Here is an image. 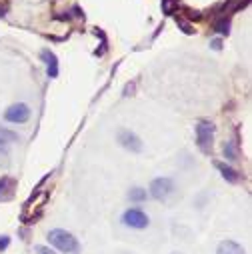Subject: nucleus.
Listing matches in <instances>:
<instances>
[{
    "mask_svg": "<svg viewBox=\"0 0 252 254\" xmlns=\"http://www.w3.org/2000/svg\"><path fill=\"white\" fill-rule=\"evenodd\" d=\"M48 240H50V244H54V246H56L58 250H62V252H76V250H78L76 238H74L70 232H66V230H60V228L52 230V232L48 234Z\"/></svg>",
    "mask_w": 252,
    "mask_h": 254,
    "instance_id": "f257e3e1",
    "label": "nucleus"
},
{
    "mask_svg": "<svg viewBox=\"0 0 252 254\" xmlns=\"http://www.w3.org/2000/svg\"><path fill=\"white\" fill-rule=\"evenodd\" d=\"M196 142H198V148L202 152H210L212 142H214V124L212 122H208V120L198 122V126H196Z\"/></svg>",
    "mask_w": 252,
    "mask_h": 254,
    "instance_id": "f03ea898",
    "label": "nucleus"
},
{
    "mask_svg": "<svg viewBox=\"0 0 252 254\" xmlns=\"http://www.w3.org/2000/svg\"><path fill=\"white\" fill-rule=\"evenodd\" d=\"M172 190H174V182H172L170 178H166V176L154 178V180L150 182V194H152V198H156V200H166V198L172 194Z\"/></svg>",
    "mask_w": 252,
    "mask_h": 254,
    "instance_id": "7ed1b4c3",
    "label": "nucleus"
},
{
    "mask_svg": "<svg viewBox=\"0 0 252 254\" xmlns=\"http://www.w3.org/2000/svg\"><path fill=\"white\" fill-rule=\"evenodd\" d=\"M122 222H124L126 226H130V228L142 230V228L148 226V216H146L142 210H138V208H130V210H126V212L122 214Z\"/></svg>",
    "mask_w": 252,
    "mask_h": 254,
    "instance_id": "20e7f679",
    "label": "nucleus"
},
{
    "mask_svg": "<svg viewBox=\"0 0 252 254\" xmlns=\"http://www.w3.org/2000/svg\"><path fill=\"white\" fill-rule=\"evenodd\" d=\"M4 118H6L8 122H12V124H22V122H26V120L30 118V108H28V104H24V102L12 104V106L4 112Z\"/></svg>",
    "mask_w": 252,
    "mask_h": 254,
    "instance_id": "39448f33",
    "label": "nucleus"
},
{
    "mask_svg": "<svg viewBox=\"0 0 252 254\" xmlns=\"http://www.w3.org/2000/svg\"><path fill=\"white\" fill-rule=\"evenodd\" d=\"M118 142L130 152H140L142 150V140L130 130H120L118 132Z\"/></svg>",
    "mask_w": 252,
    "mask_h": 254,
    "instance_id": "423d86ee",
    "label": "nucleus"
},
{
    "mask_svg": "<svg viewBox=\"0 0 252 254\" xmlns=\"http://www.w3.org/2000/svg\"><path fill=\"white\" fill-rule=\"evenodd\" d=\"M40 56H42L44 62H46V72H48V76H50V78H56V76H58V58H56V54L50 52V50H42Z\"/></svg>",
    "mask_w": 252,
    "mask_h": 254,
    "instance_id": "0eeeda50",
    "label": "nucleus"
},
{
    "mask_svg": "<svg viewBox=\"0 0 252 254\" xmlns=\"http://www.w3.org/2000/svg\"><path fill=\"white\" fill-rule=\"evenodd\" d=\"M214 166H216V170L222 174V178L226 180V182H230V184H236L238 180H240V174L232 168V166H228V164H224V162H214Z\"/></svg>",
    "mask_w": 252,
    "mask_h": 254,
    "instance_id": "6e6552de",
    "label": "nucleus"
},
{
    "mask_svg": "<svg viewBox=\"0 0 252 254\" xmlns=\"http://www.w3.org/2000/svg\"><path fill=\"white\" fill-rule=\"evenodd\" d=\"M216 254H244V248L240 244H236L234 240H222L218 244Z\"/></svg>",
    "mask_w": 252,
    "mask_h": 254,
    "instance_id": "1a4fd4ad",
    "label": "nucleus"
},
{
    "mask_svg": "<svg viewBox=\"0 0 252 254\" xmlns=\"http://www.w3.org/2000/svg\"><path fill=\"white\" fill-rule=\"evenodd\" d=\"M180 6V0H160V8H162V14L166 16H172Z\"/></svg>",
    "mask_w": 252,
    "mask_h": 254,
    "instance_id": "9d476101",
    "label": "nucleus"
},
{
    "mask_svg": "<svg viewBox=\"0 0 252 254\" xmlns=\"http://www.w3.org/2000/svg\"><path fill=\"white\" fill-rule=\"evenodd\" d=\"M214 30H216L220 36H228V34H230V18H226V16L218 18V20L214 22Z\"/></svg>",
    "mask_w": 252,
    "mask_h": 254,
    "instance_id": "9b49d317",
    "label": "nucleus"
},
{
    "mask_svg": "<svg viewBox=\"0 0 252 254\" xmlns=\"http://www.w3.org/2000/svg\"><path fill=\"white\" fill-rule=\"evenodd\" d=\"M182 16L188 18V20H194V22H200L204 18L200 10H192V8H188V6H182Z\"/></svg>",
    "mask_w": 252,
    "mask_h": 254,
    "instance_id": "f8f14e48",
    "label": "nucleus"
},
{
    "mask_svg": "<svg viewBox=\"0 0 252 254\" xmlns=\"http://www.w3.org/2000/svg\"><path fill=\"white\" fill-rule=\"evenodd\" d=\"M128 196H130L132 202H142V200H146L148 194H146V190H144V188H132Z\"/></svg>",
    "mask_w": 252,
    "mask_h": 254,
    "instance_id": "ddd939ff",
    "label": "nucleus"
},
{
    "mask_svg": "<svg viewBox=\"0 0 252 254\" xmlns=\"http://www.w3.org/2000/svg\"><path fill=\"white\" fill-rule=\"evenodd\" d=\"M224 156L228 160H238V148H236L234 142H226L224 144Z\"/></svg>",
    "mask_w": 252,
    "mask_h": 254,
    "instance_id": "4468645a",
    "label": "nucleus"
},
{
    "mask_svg": "<svg viewBox=\"0 0 252 254\" xmlns=\"http://www.w3.org/2000/svg\"><path fill=\"white\" fill-rule=\"evenodd\" d=\"M176 24L182 28V32H184V34H194V32H196V30H194V26H192L190 22H186L182 16H176Z\"/></svg>",
    "mask_w": 252,
    "mask_h": 254,
    "instance_id": "2eb2a0df",
    "label": "nucleus"
},
{
    "mask_svg": "<svg viewBox=\"0 0 252 254\" xmlns=\"http://www.w3.org/2000/svg\"><path fill=\"white\" fill-rule=\"evenodd\" d=\"M10 184H12V180H10L8 176H2V178H0V194H2L4 190H8Z\"/></svg>",
    "mask_w": 252,
    "mask_h": 254,
    "instance_id": "dca6fc26",
    "label": "nucleus"
},
{
    "mask_svg": "<svg viewBox=\"0 0 252 254\" xmlns=\"http://www.w3.org/2000/svg\"><path fill=\"white\" fill-rule=\"evenodd\" d=\"M8 164V152L4 146H0V166H6Z\"/></svg>",
    "mask_w": 252,
    "mask_h": 254,
    "instance_id": "f3484780",
    "label": "nucleus"
},
{
    "mask_svg": "<svg viewBox=\"0 0 252 254\" xmlns=\"http://www.w3.org/2000/svg\"><path fill=\"white\" fill-rule=\"evenodd\" d=\"M0 136H2V140H4V138H10V140H16V138H18L14 132H10V130H4V128H0Z\"/></svg>",
    "mask_w": 252,
    "mask_h": 254,
    "instance_id": "a211bd4d",
    "label": "nucleus"
},
{
    "mask_svg": "<svg viewBox=\"0 0 252 254\" xmlns=\"http://www.w3.org/2000/svg\"><path fill=\"white\" fill-rule=\"evenodd\" d=\"M10 244V238L8 236H0V250H6Z\"/></svg>",
    "mask_w": 252,
    "mask_h": 254,
    "instance_id": "6ab92c4d",
    "label": "nucleus"
},
{
    "mask_svg": "<svg viewBox=\"0 0 252 254\" xmlns=\"http://www.w3.org/2000/svg\"><path fill=\"white\" fill-rule=\"evenodd\" d=\"M36 252H38V254H56V252L50 250L48 246H36Z\"/></svg>",
    "mask_w": 252,
    "mask_h": 254,
    "instance_id": "aec40b11",
    "label": "nucleus"
},
{
    "mask_svg": "<svg viewBox=\"0 0 252 254\" xmlns=\"http://www.w3.org/2000/svg\"><path fill=\"white\" fill-rule=\"evenodd\" d=\"M210 48H212V50H220V48H222V40H220V38H214V40L210 42Z\"/></svg>",
    "mask_w": 252,
    "mask_h": 254,
    "instance_id": "412c9836",
    "label": "nucleus"
},
{
    "mask_svg": "<svg viewBox=\"0 0 252 254\" xmlns=\"http://www.w3.org/2000/svg\"><path fill=\"white\" fill-rule=\"evenodd\" d=\"M132 88H134V84H128L124 88V96H128V92H132Z\"/></svg>",
    "mask_w": 252,
    "mask_h": 254,
    "instance_id": "4be33fe9",
    "label": "nucleus"
},
{
    "mask_svg": "<svg viewBox=\"0 0 252 254\" xmlns=\"http://www.w3.org/2000/svg\"><path fill=\"white\" fill-rule=\"evenodd\" d=\"M0 146H4V140L2 138H0Z\"/></svg>",
    "mask_w": 252,
    "mask_h": 254,
    "instance_id": "5701e85b",
    "label": "nucleus"
},
{
    "mask_svg": "<svg viewBox=\"0 0 252 254\" xmlns=\"http://www.w3.org/2000/svg\"><path fill=\"white\" fill-rule=\"evenodd\" d=\"M172 254H180V252H172Z\"/></svg>",
    "mask_w": 252,
    "mask_h": 254,
    "instance_id": "b1692460",
    "label": "nucleus"
}]
</instances>
